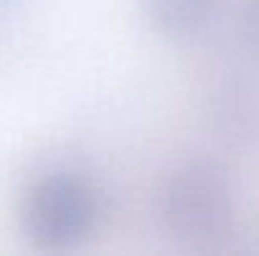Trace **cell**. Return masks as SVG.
<instances>
[{"label":"cell","mask_w":259,"mask_h":256,"mask_svg":"<svg viewBox=\"0 0 259 256\" xmlns=\"http://www.w3.org/2000/svg\"><path fill=\"white\" fill-rule=\"evenodd\" d=\"M217 116H219L224 131H229L232 136H239V138L257 136L259 133V93H254L252 88H244V85L227 90Z\"/></svg>","instance_id":"277c9868"},{"label":"cell","mask_w":259,"mask_h":256,"mask_svg":"<svg viewBox=\"0 0 259 256\" xmlns=\"http://www.w3.org/2000/svg\"><path fill=\"white\" fill-rule=\"evenodd\" d=\"M156 216L179 241L206 244L219 239L234 216V191L227 171L206 159L176 164L159 183Z\"/></svg>","instance_id":"6da1fadb"},{"label":"cell","mask_w":259,"mask_h":256,"mask_svg":"<svg viewBox=\"0 0 259 256\" xmlns=\"http://www.w3.org/2000/svg\"><path fill=\"white\" fill-rule=\"evenodd\" d=\"M98 196L83 173L56 169L30 183L23 201V229L43 249H71L93 231Z\"/></svg>","instance_id":"7a4b0ae2"},{"label":"cell","mask_w":259,"mask_h":256,"mask_svg":"<svg viewBox=\"0 0 259 256\" xmlns=\"http://www.w3.org/2000/svg\"><path fill=\"white\" fill-rule=\"evenodd\" d=\"M239 35L244 45L259 56V0H247L239 15Z\"/></svg>","instance_id":"5b68a950"},{"label":"cell","mask_w":259,"mask_h":256,"mask_svg":"<svg viewBox=\"0 0 259 256\" xmlns=\"http://www.w3.org/2000/svg\"><path fill=\"white\" fill-rule=\"evenodd\" d=\"M222 0H144L149 25L169 40L199 38L219 15Z\"/></svg>","instance_id":"3957f363"}]
</instances>
